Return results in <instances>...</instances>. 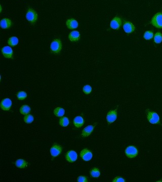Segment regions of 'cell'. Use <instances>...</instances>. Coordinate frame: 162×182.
<instances>
[{
  "label": "cell",
  "instance_id": "1",
  "mask_svg": "<svg viewBox=\"0 0 162 182\" xmlns=\"http://www.w3.org/2000/svg\"><path fill=\"white\" fill-rule=\"evenodd\" d=\"M145 114L147 120L150 123L153 125H162L159 115L157 113L147 109L145 110Z\"/></svg>",
  "mask_w": 162,
  "mask_h": 182
},
{
  "label": "cell",
  "instance_id": "2",
  "mask_svg": "<svg viewBox=\"0 0 162 182\" xmlns=\"http://www.w3.org/2000/svg\"><path fill=\"white\" fill-rule=\"evenodd\" d=\"M26 18L31 23V25L34 26L38 19L37 12L32 8H28L26 14Z\"/></svg>",
  "mask_w": 162,
  "mask_h": 182
},
{
  "label": "cell",
  "instance_id": "3",
  "mask_svg": "<svg viewBox=\"0 0 162 182\" xmlns=\"http://www.w3.org/2000/svg\"><path fill=\"white\" fill-rule=\"evenodd\" d=\"M62 45L61 39H55L51 42L50 45V50L52 53L59 54L61 51Z\"/></svg>",
  "mask_w": 162,
  "mask_h": 182
},
{
  "label": "cell",
  "instance_id": "4",
  "mask_svg": "<svg viewBox=\"0 0 162 182\" xmlns=\"http://www.w3.org/2000/svg\"><path fill=\"white\" fill-rule=\"evenodd\" d=\"M150 24L158 29H162V12H158L151 18Z\"/></svg>",
  "mask_w": 162,
  "mask_h": 182
},
{
  "label": "cell",
  "instance_id": "5",
  "mask_svg": "<svg viewBox=\"0 0 162 182\" xmlns=\"http://www.w3.org/2000/svg\"><path fill=\"white\" fill-rule=\"evenodd\" d=\"M138 149L135 146L130 145L126 148L125 150V153L126 156L129 158H134L138 156Z\"/></svg>",
  "mask_w": 162,
  "mask_h": 182
},
{
  "label": "cell",
  "instance_id": "6",
  "mask_svg": "<svg viewBox=\"0 0 162 182\" xmlns=\"http://www.w3.org/2000/svg\"><path fill=\"white\" fill-rule=\"evenodd\" d=\"M118 107L114 110H110L106 115V121L108 125H110L115 122L118 117Z\"/></svg>",
  "mask_w": 162,
  "mask_h": 182
},
{
  "label": "cell",
  "instance_id": "7",
  "mask_svg": "<svg viewBox=\"0 0 162 182\" xmlns=\"http://www.w3.org/2000/svg\"><path fill=\"white\" fill-rule=\"evenodd\" d=\"M122 24H123V22L121 17L116 16L111 20V22H110V27L113 30L117 31L121 28Z\"/></svg>",
  "mask_w": 162,
  "mask_h": 182
},
{
  "label": "cell",
  "instance_id": "8",
  "mask_svg": "<svg viewBox=\"0 0 162 182\" xmlns=\"http://www.w3.org/2000/svg\"><path fill=\"white\" fill-rule=\"evenodd\" d=\"M1 52L3 56L7 59H13V50L9 46H5L1 49Z\"/></svg>",
  "mask_w": 162,
  "mask_h": 182
},
{
  "label": "cell",
  "instance_id": "9",
  "mask_svg": "<svg viewBox=\"0 0 162 182\" xmlns=\"http://www.w3.org/2000/svg\"><path fill=\"white\" fill-rule=\"evenodd\" d=\"M80 156L83 159V160L88 161L92 158V152L89 149H83V150L81 151Z\"/></svg>",
  "mask_w": 162,
  "mask_h": 182
},
{
  "label": "cell",
  "instance_id": "10",
  "mask_svg": "<svg viewBox=\"0 0 162 182\" xmlns=\"http://www.w3.org/2000/svg\"><path fill=\"white\" fill-rule=\"evenodd\" d=\"M124 31L126 34H132L135 30V26L131 22L129 21H125L123 26Z\"/></svg>",
  "mask_w": 162,
  "mask_h": 182
},
{
  "label": "cell",
  "instance_id": "11",
  "mask_svg": "<svg viewBox=\"0 0 162 182\" xmlns=\"http://www.w3.org/2000/svg\"><path fill=\"white\" fill-rule=\"evenodd\" d=\"M62 151V148L59 145L55 144L53 145L50 149V153L52 156L53 157L58 156L61 153Z\"/></svg>",
  "mask_w": 162,
  "mask_h": 182
},
{
  "label": "cell",
  "instance_id": "12",
  "mask_svg": "<svg viewBox=\"0 0 162 182\" xmlns=\"http://www.w3.org/2000/svg\"><path fill=\"white\" fill-rule=\"evenodd\" d=\"M78 159V154L74 150H70L66 154V159L69 162H75Z\"/></svg>",
  "mask_w": 162,
  "mask_h": 182
},
{
  "label": "cell",
  "instance_id": "13",
  "mask_svg": "<svg viewBox=\"0 0 162 182\" xmlns=\"http://www.w3.org/2000/svg\"><path fill=\"white\" fill-rule=\"evenodd\" d=\"M97 123L96 122L94 123V125H89L85 127L82 132V134H81L82 136L83 137H87L89 136L93 133L95 127L96 126Z\"/></svg>",
  "mask_w": 162,
  "mask_h": 182
},
{
  "label": "cell",
  "instance_id": "14",
  "mask_svg": "<svg viewBox=\"0 0 162 182\" xmlns=\"http://www.w3.org/2000/svg\"><path fill=\"white\" fill-rule=\"evenodd\" d=\"M12 104V101L9 98H5L1 102V108L4 111H8L11 109Z\"/></svg>",
  "mask_w": 162,
  "mask_h": 182
},
{
  "label": "cell",
  "instance_id": "15",
  "mask_svg": "<svg viewBox=\"0 0 162 182\" xmlns=\"http://www.w3.org/2000/svg\"><path fill=\"white\" fill-rule=\"evenodd\" d=\"M12 24H13V22L12 20L8 18H4L2 19L0 23L1 27L4 30H7L10 28L12 26Z\"/></svg>",
  "mask_w": 162,
  "mask_h": 182
},
{
  "label": "cell",
  "instance_id": "16",
  "mask_svg": "<svg viewBox=\"0 0 162 182\" xmlns=\"http://www.w3.org/2000/svg\"><path fill=\"white\" fill-rule=\"evenodd\" d=\"M68 38L71 42H78L81 39V35L79 31H72L68 35Z\"/></svg>",
  "mask_w": 162,
  "mask_h": 182
},
{
  "label": "cell",
  "instance_id": "17",
  "mask_svg": "<svg viewBox=\"0 0 162 182\" xmlns=\"http://www.w3.org/2000/svg\"><path fill=\"white\" fill-rule=\"evenodd\" d=\"M66 26L70 30H74L77 28L79 26V23L77 20L74 18H70L67 19L66 22Z\"/></svg>",
  "mask_w": 162,
  "mask_h": 182
},
{
  "label": "cell",
  "instance_id": "18",
  "mask_svg": "<svg viewBox=\"0 0 162 182\" xmlns=\"http://www.w3.org/2000/svg\"><path fill=\"white\" fill-rule=\"evenodd\" d=\"M74 124L77 128L82 127L85 123V121L83 117L81 116H77L74 119Z\"/></svg>",
  "mask_w": 162,
  "mask_h": 182
},
{
  "label": "cell",
  "instance_id": "19",
  "mask_svg": "<svg viewBox=\"0 0 162 182\" xmlns=\"http://www.w3.org/2000/svg\"><path fill=\"white\" fill-rule=\"evenodd\" d=\"M15 166L19 169H23L27 167L29 163L24 159H19L15 161Z\"/></svg>",
  "mask_w": 162,
  "mask_h": 182
},
{
  "label": "cell",
  "instance_id": "20",
  "mask_svg": "<svg viewBox=\"0 0 162 182\" xmlns=\"http://www.w3.org/2000/svg\"><path fill=\"white\" fill-rule=\"evenodd\" d=\"M19 43V40L16 36H12L9 38L7 41L8 44L11 47H14L17 45Z\"/></svg>",
  "mask_w": 162,
  "mask_h": 182
},
{
  "label": "cell",
  "instance_id": "21",
  "mask_svg": "<svg viewBox=\"0 0 162 182\" xmlns=\"http://www.w3.org/2000/svg\"><path fill=\"white\" fill-rule=\"evenodd\" d=\"M90 174L91 177L95 178H97L101 175V171L97 167H94L91 169Z\"/></svg>",
  "mask_w": 162,
  "mask_h": 182
},
{
  "label": "cell",
  "instance_id": "22",
  "mask_svg": "<svg viewBox=\"0 0 162 182\" xmlns=\"http://www.w3.org/2000/svg\"><path fill=\"white\" fill-rule=\"evenodd\" d=\"M19 111L20 113H22L23 115H27L31 113V109L28 105H24L20 107Z\"/></svg>",
  "mask_w": 162,
  "mask_h": 182
},
{
  "label": "cell",
  "instance_id": "23",
  "mask_svg": "<svg viewBox=\"0 0 162 182\" xmlns=\"http://www.w3.org/2000/svg\"><path fill=\"white\" fill-rule=\"evenodd\" d=\"M154 42L159 44L162 42V34L160 31H158L155 34L154 36Z\"/></svg>",
  "mask_w": 162,
  "mask_h": 182
},
{
  "label": "cell",
  "instance_id": "24",
  "mask_svg": "<svg viewBox=\"0 0 162 182\" xmlns=\"http://www.w3.org/2000/svg\"><path fill=\"white\" fill-rule=\"evenodd\" d=\"M65 113V110L63 108L58 107L54 110V114L57 117H63Z\"/></svg>",
  "mask_w": 162,
  "mask_h": 182
},
{
  "label": "cell",
  "instance_id": "25",
  "mask_svg": "<svg viewBox=\"0 0 162 182\" xmlns=\"http://www.w3.org/2000/svg\"><path fill=\"white\" fill-rule=\"evenodd\" d=\"M59 125L63 127H66L70 124V121L67 117H62L59 119Z\"/></svg>",
  "mask_w": 162,
  "mask_h": 182
},
{
  "label": "cell",
  "instance_id": "26",
  "mask_svg": "<svg viewBox=\"0 0 162 182\" xmlns=\"http://www.w3.org/2000/svg\"><path fill=\"white\" fill-rule=\"evenodd\" d=\"M154 32L151 31H147L143 35V38L146 41L150 40L154 38Z\"/></svg>",
  "mask_w": 162,
  "mask_h": 182
},
{
  "label": "cell",
  "instance_id": "27",
  "mask_svg": "<svg viewBox=\"0 0 162 182\" xmlns=\"http://www.w3.org/2000/svg\"><path fill=\"white\" fill-rule=\"evenodd\" d=\"M23 119H24V122L26 123L30 124V123H32V122H34V117L32 114H27V115L24 116Z\"/></svg>",
  "mask_w": 162,
  "mask_h": 182
},
{
  "label": "cell",
  "instance_id": "28",
  "mask_svg": "<svg viewBox=\"0 0 162 182\" xmlns=\"http://www.w3.org/2000/svg\"><path fill=\"white\" fill-rule=\"evenodd\" d=\"M16 95H17V99L20 101L23 100L24 99H26L27 96V93L24 91H20L17 93Z\"/></svg>",
  "mask_w": 162,
  "mask_h": 182
},
{
  "label": "cell",
  "instance_id": "29",
  "mask_svg": "<svg viewBox=\"0 0 162 182\" xmlns=\"http://www.w3.org/2000/svg\"><path fill=\"white\" fill-rule=\"evenodd\" d=\"M92 91V88L91 87V86L88 84L85 85V86L83 87V91L84 93L86 95H89L90 94Z\"/></svg>",
  "mask_w": 162,
  "mask_h": 182
},
{
  "label": "cell",
  "instance_id": "30",
  "mask_svg": "<svg viewBox=\"0 0 162 182\" xmlns=\"http://www.w3.org/2000/svg\"><path fill=\"white\" fill-rule=\"evenodd\" d=\"M77 181L79 182H88L89 180L87 177L85 176H79L78 177Z\"/></svg>",
  "mask_w": 162,
  "mask_h": 182
},
{
  "label": "cell",
  "instance_id": "31",
  "mask_svg": "<svg viewBox=\"0 0 162 182\" xmlns=\"http://www.w3.org/2000/svg\"><path fill=\"white\" fill-rule=\"evenodd\" d=\"M113 182H126V180L124 179L123 178V177H115L114 178V179L113 180Z\"/></svg>",
  "mask_w": 162,
  "mask_h": 182
},
{
  "label": "cell",
  "instance_id": "32",
  "mask_svg": "<svg viewBox=\"0 0 162 182\" xmlns=\"http://www.w3.org/2000/svg\"><path fill=\"white\" fill-rule=\"evenodd\" d=\"M2 10H3V8H2V5H1V13H2Z\"/></svg>",
  "mask_w": 162,
  "mask_h": 182
},
{
  "label": "cell",
  "instance_id": "33",
  "mask_svg": "<svg viewBox=\"0 0 162 182\" xmlns=\"http://www.w3.org/2000/svg\"><path fill=\"white\" fill-rule=\"evenodd\" d=\"M162 180H160V181H157V182H162Z\"/></svg>",
  "mask_w": 162,
  "mask_h": 182
}]
</instances>
